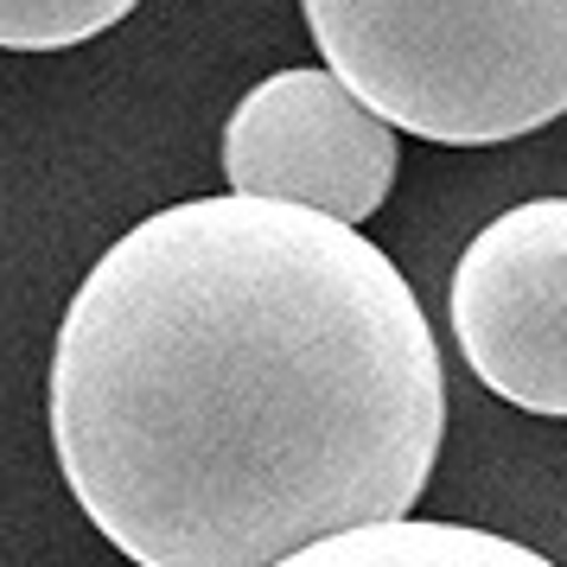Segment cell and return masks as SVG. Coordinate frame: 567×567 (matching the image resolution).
Instances as JSON below:
<instances>
[{"instance_id": "obj_1", "label": "cell", "mask_w": 567, "mask_h": 567, "mask_svg": "<svg viewBox=\"0 0 567 567\" xmlns=\"http://www.w3.org/2000/svg\"><path fill=\"white\" fill-rule=\"evenodd\" d=\"M446 370L402 268L312 205L217 192L141 217L52 344V446L134 567H275L409 516Z\"/></svg>"}, {"instance_id": "obj_2", "label": "cell", "mask_w": 567, "mask_h": 567, "mask_svg": "<svg viewBox=\"0 0 567 567\" xmlns=\"http://www.w3.org/2000/svg\"><path fill=\"white\" fill-rule=\"evenodd\" d=\"M319 52L414 141L504 147L567 115V0H300Z\"/></svg>"}, {"instance_id": "obj_3", "label": "cell", "mask_w": 567, "mask_h": 567, "mask_svg": "<svg viewBox=\"0 0 567 567\" xmlns=\"http://www.w3.org/2000/svg\"><path fill=\"white\" fill-rule=\"evenodd\" d=\"M453 338L472 377L523 414H567V198L491 217L453 268Z\"/></svg>"}, {"instance_id": "obj_4", "label": "cell", "mask_w": 567, "mask_h": 567, "mask_svg": "<svg viewBox=\"0 0 567 567\" xmlns=\"http://www.w3.org/2000/svg\"><path fill=\"white\" fill-rule=\"evenodd\" d=\"M395 122L377 115L338 71H275L224 122L230 192L312 205L363 224L395 192Z\"/></svg>"}, {"instance_id": "obj_5", "label": "cell", "mask_w": 567, "mask_h": 567, "mask_svg": "<svg viewBox=\"0 0 567 567\" xmlns=\"http://www.w3.org/2000/svg\"><path fill=\"white\" fill-rule=\"evenodd\" d=\"M275 567H561L542 548L465 523H427V516H389L363 529H338L307 548H293Z\"/></svg>"}, {"instance_id": "obj_6", "label": "cell", "mask_w": 567, "mask_h": 567, "mask_svg": "<svg viewBox=\"0 0 567 567\" xmlns=\"http://www.w3.org/2000/svg\"><path fill=\"white\" fill-rule=\"evenodd\" d=\"M141 0H0V52H71L122 27Z\"/></svg>"}]
</instances>
